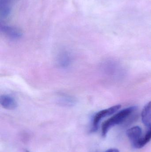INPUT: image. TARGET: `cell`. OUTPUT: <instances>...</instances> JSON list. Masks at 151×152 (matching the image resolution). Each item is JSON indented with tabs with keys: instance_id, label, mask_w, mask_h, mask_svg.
Segmentation results:
<instances>
[{
	"instance_id": "6da1fadb",
	"label": "cell",
	"mask_w": 151,
	"mask_h": 152,
	"mask_svg": "<svg viewBox=\"0 0 151 152\" xmlns=\"http://www.w3.org/2000/svg\"><path fill=\"white\" fill-rule=\"evenodd\" d=\"M137 109V107L136 106L128 107L120 111L111 118L105 121L102 125V135L103 137H105L111 128L122 123Z\"/></svg>"
},
{
	"instance_id": "7a4b0ae2",
	"label": "cell",
	"mask_w": 151,
	"mask_h": 152,
	"mask_svg": "<svg viewBox=\"0 0 151 152\" xmlns=\"http://www.w3.org/2000/svg\"><path fill=\"white\" fill-rule=\"evenodd\" d=\"M121 107L120 104L114 105L111 108H108L105 110H102L95 114L92 121V128L91 131L95 132L98 129L99 124L102 119L105 117L112 115L113 113L118 111Z\"/></svg>"
},
{
	"instance_id": "3957f363",
	"label": "cell",
	"mask_w": 151,
	"mask_h": 152,
	"mask_svg": "<svg viewBox=\"0 0 151 152\" xmlns=\"http://www.w3.org/2000/svg\"><path fill=\"white\" fill-rule=\"evenodd\" d=\"M72 62V58L71 53L67 51H62L57 55L56 63L58 66L62 69L69 68Z\"/></svg>"
},
{
	"instance_id": "277c9868",
	"label": "cell",
	"mask_w": 151,
	"mask_h": 152,
	"mask_svg": "<svg viewBox=\"0 0 151 152\" xmlns=\"http://www.w3.org/2000/svg\"><path fill=\"white\" fill-rule=\"evenodd\" d=\"M0 29L2 33L12 40H18L22 37L23 34L19 28L2 24H1Z\"/></svg>"
},
{
	"instance_id": "5b68a950",
	"label": "cell",
	"mask_w": 151,
	"mask_h": 152,
	"mask_svg": "<svg viewBox=\"0 0 151 152\" xmlns=\"http://www.w3.org/2000/svg\"><path fill=\"white\" fill-rule=\"evenodd\" d=\"M126 134L134 147L143 137L142 129L138 126L133 127L128 129L126 131Z\"/></svg>"
},
{
	"instance_id": "8992f818",
	"label": "cell",
	"mask_w": 151,
	"mask_h": 152,
	"mask_svg": "<svg viewBox=\"0 0 151 152\" xmlns=\"http://www.w3.org/2000/svg\"><path fill=\"white\" fill-rule=\"evenodd\" d=\"M0 104L3 108L8 110H14L17 107V103L15 98L9 95L1 96Z\"/></svg>"
},
{
	"instance_id": "52a82bcc",
	"label": "cell",
	"mask_w": 151,
	"mask_h": 152,
	"mask_svg": "<svg viewBox=\"0 0 151 152\" xmlns=\"http://www.w3.org/2000/svg\"><path fill=\"white\" fill-rule=\"evenodd\" d=\"M57 102L59 104L64 107H72L76 104L75 97L67 94H61L58 97Z\"/></svg>"
},
{
	"instance_id": "ba28073f",
	"label": "cell",
	"mask_w": 151,
	"mask_h": 152,
	"mask_svg": "<svg viewBox=\"0 0 151 152\" xmlns=\"http://www.w3.org/2000/svg\"><path fill=\"white\" fill-rule=\"evenodd\" d=\"M142 118L143 124L148 129L151 128V102L144 108L142 113Z\"/></svg>"
},
{
	"instance_id": "9c48e42d",
	"label": "cell",
	"mask_w": 151,
	"mask_h": 152,
	"mask_svg": "<svg viewBox=\"0 0 151 152\" xmlns=\"http://www.w3.org/2000/svg\"><path fill=\"white\" fill-rule=\"evenodd\" d=\"M13 0H0V13L1 17L6 18L11 11Z\"/></svg>"
},
{
	"instance_id": "30bf717a",
	"label": "cell",
	"mask_w": 151,
	"mask_h": 152,
	"mask_svg": "<svg viewBox=\"0 0 151 152\" xmlns=\"http://www.w3.org/2000/svg\"><path fill=\"white\" fill-rule=\"evenodd\" d=\"M151 140V128L148 129V131L138 142L134 148L141 149L145 146Z\"/></svg>"
},
{
	"instance_id": "8fae6325",
	"label": "cell",
	"mask_w": 151,
	"mask_h": 152,
	"mask_svg": "<svg viewBox=\"0 0 151 152\" xmlns=\"http://www.w3.org/2000/svg\"><path fill=\"white\" fill-rule=\"evenodd\" d=\"M105 152H119V151L117 149H110Z\"/></svg>"
}]
</instances>
